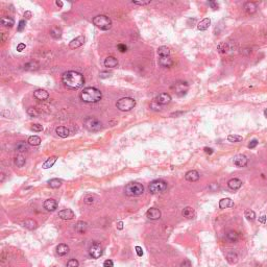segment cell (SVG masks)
<instances>
[{
  "label": "cell",
  "mask_w": 267,
  "mask_h": 267,
  "mask_svg": "<svg viewBox=\"0 0 267 267\" xmlns=\"http://www.w3.org/2000/svg\"><path fill=\"white\" fill-rule=\"evenodd\" d=\"M62 82H63L64 86L67 89L70 90H77V89L82 88L85 83V77L82 73L77 71H66L62 75Z\"/></svg>",
  "instance_id": "1"
},
{
  "label": "cell",
  "mask_w": 267,
  "mask_h": 267,
  "mask_svg": "<svg viewBox=\"0 0 267 267\" xmlns=\"http://www.w3.org/2000/svg\"><path fill=\"white\" fill-rule=\"evenodd\" d=\"M101 98L102 93L100 92V90L94 87L85 88L80 93V99L87 103H96V102L100 101Z\"/></svg>",
  "instance_id": "2"
},
{
  "label": "cell",
  "mask_w": 267,
  "mask_h": 267,
  "mask_svg": "<svg viewBox=\"0 0 267 267\" xmlns=\"http://www.w3.org/2000/svg\"><path fill=\"white\" fill-rule=\"evenodd\" d=\"M93 24L101 30H109L112 27V20L106 15H98L93 18Z\"/></svg>",
  "instance_id": "3"
},
{
  "label": "cell",
  "mask_w": 267,
  "mask_h": 267,
  "mask_svg": "<svg viewBox=\"0 0 267 267\" xmlns=\"http://www.w3.org/2000/svg\"><path fill=\"white\" fill-rule=\"evenodd\" d=\"M124 192L127 196H140L144 192V186L137 182L129 183L125 186Z\"/></svg>",
  "instance_id": "4"
},
{
  "label": "cell",
  "mask_w": 267,
  "mask_h": 267,
  "mask_svg": "<svg viewBox=\"0 0 267 267\" xmlns=\"http://www.w3.org/2000/svg\"><path fill=\"white\" fill-rule=\"evenodd\" d=\"M136 107V100L131 97H123L116 102V107L122 112H128Z\"/></svg>",
  "instance_id": "5"
},
{
  "label": "cell",
  "mask_w": 267,
  "mask_h": 267,
  "mask_svg": "<svg viewBox=\"0 0 267 267\" xmlns=\"http://www.w3.org/2000/svg\"><path fill=\"white\" fill-rule=\"evenodd\" d=\"M148 190L152 194L163 193L164 191L167 190V183L163 180H156L149 184Z\"/></svg>",
  "instance_id": "6"
},
{
  "label": "cell",
  "mask_w": 267,
  "mask_h": 267,
  "mask_svg": "<svg viewBox=\"0 0 267 267\" xmlns=\"http://www.w3.org/2000/svg\"><path fill=\"white\" fill-rule=\"evenodd\" d=\"M83 125L89 131H99L102 129V123L94 117H88L83 121Z\"/></svg>",
  "instance_id": "7"
},
{
  "label": "cell",
  "mask_w": 267,
  "mask_h": 267,
  "mask_svg": "<svg viewBox=\"0 0 267 267\" xmlns=\"http://www.w3.org/2000/svg\"><path fill=\"white\" fill-rule=\"evenodd\" d=\"M102 253H103V249H102L101 244L98 243V242H94V243L91 245L90 249H89V255L93 259L100 258L102 256Z\"/></svg>",
  "instance_id": "8"
},
{
  "label": "cell",
  "mask_w": 267,
  "mask_h": 267,
  "mask_svg": "<svg viewBox=\"0 0 267 267\" xmlns=\"http://www.w3.org/2000/svg\"><path fill=\"white\" fill-rule=\"evenodd\" d=\"M233 163L236 167L242 168V167H245L247 165V163H249V159H247L246 156H244V155H237L234 157Z\"/></svg>",
  "instance_id": "9"
},
{
  "label": "cell",
  "mask_w": 267,
  "mask_h": 267,
  "mask_svg": "<svg viewBox=\"0 0 267 267\" xmlns=\"http://www.w3.org/2000/svg\"><path fill=\"white\" fill-rule=\"evenodd\" d=\"M156 102L160 106H166V104L170 103L171 101V96L168 93H161L156 97Z\"/></svg>",
  "instance_id": "10"
},
{
  "label": "cell",
  "mask_w": 267,
  "mask_h": 267,
  "mask_svg": "<svg viewBox=\"0 0 267 267\" xmlns=\"http://www.w3.org/2000/svg\"><path fill=\"white\" fill-rule=\"evenodd\" d=\"M34 97L37 100L44 101L49 98V93H48L46 90H44V89H38V90H36L34 92Z\"/></svg>",
  "instance_id": "11"
},
{
  "label": "cell",
  "mask_w": 267,
  "mask_h": 267,
  "mask_svg": "<svg viewBox=\"0 0 267 267\" xmlns=\"http://www.w3.org/2000/svg\"><path fill=\"white\" fill-rule=\"evenodd\" d=\"M161 211L157 208H150L146 212V217L150 220H158L161 218Z\"/></svg>",
  "instance_id": "12"
},
{
  "label": "cell",
  "mask_w": 267,
  "mask_h": 267,
  "mask_svg": "<svg viewBox=\"0 0 267 267\" xmlns=\"http://www.w3.org/2000/svg\"><path fill=\"white\" fill-rule=\"evenodd\" d=\"M59 217L62 218L63 220H71L75 217V214L72 210L70 209H64L59 212Z\"/></svg>",
  "instance_id": "13"
},
{
  "label": "cell",
  "mask_w": 267,
  "mask_h": 267,
  "mask_svg": "<svg viewBox=\"0 0 267 267\" xmlns=\"http://www.w3.org/2000/svg\"><path fill=\"white\" fill-rule=\"evenodd\" d=\"M43 206H44L45 210H47V211H49V212H53L58 209V201H56L55 199L49 198L44 201Z\"/></svg>",
  "instance_id": "14"
},
{
  "label": "cell",
  "mask_w": 267,
  "mask_h": 267,
  "mask_svg": "<svg viewBox=\"0 0 267 267\" xmlns=\"http://www.w3.org/2000/svg\"><path fill=\"white\" fill-rule=\"evenodd\" d=\"M85 41H86V38L83 36H79V37L75 38V39H73L71 42H70L69 47L71 48V49H76V48H79V47L82 46V45H83Z\"/></svg>",
  "instance_id": "15"
},
{
  "label": "cell",
  "mask_w": 267,
  "mask_h": 267,
  "mask_svg": "<svg viewBox=\"0 0 267 267\" xmlns=\"http://www.w3.org/2000/svg\"><path fill=\"white\" fill-rule=\"evenodd\" d=\"M159 64L163 68H170V67L173 66V61H172L170 56H161L159 59Z\"/></svg>",
  "instance_id": "16"
},
{
  "label": "cell",
  "mask_w": 267,
  "mask_h": 267,
  "mask_svg": "<svg viewBox=\"0 0 267 267\" xmlns=\"http://www.w3.org/2000/svg\"><path fill=\"white\" fill-rule=\"evenodd\" d=\"M88 230V223L85 221H77L74 225V231L79 234H83L86 233Z\"/></svg>",
  "instance_id": "17"
},
{
  "label": "cell",
  "mask_w": 267,
  "mask_h": 267,
  "mask_svg": "<svg viewBox=\"0 0 267 267\" xmlns=\"http://www.w3.org/2000/svg\"><path fill=\"white\" fill-rule=\"evenodd\" d=\"M199 173L196 170H190L188 171L187 173L185 175V179L188 180V182H191V183H194V182H197L199 180Z\"/></svg>",
  "instance_id": "18"
},
{
  "label": "cell",
  "mask_w": 267,
  "mask_h": 267,
  "mask_svg": "<svg viewBox=\"0 0 267 267\" xmlns=\"http://www.w3.org/2000/svg\"><path fill=\"white\" fill-rule=\"evenodd\" d=\"M258 10V6H257V3L256 2H253V1H249V2H245L244 3V10L247 13V14H253L256 13Z\"/></svg>",
  "instance_id": "19"
},
{
  "label": "cell",
  "mask_w": 267,
  "mask_h": 267,
  "mask_svg": "<svg viewBox=\"0 0 267 267\" xmlns=\"http://www.w3.org/2000/svg\"><path fill=\"white\" fill-rule=\"evenodd\" d=\"M174 89H175V92L179 94V95H183V94H185L186 91L188 90V83H174Z\"/></svg>",
  "instance_id": "20"
},
{
  "label": "cell",
  "mask_w": 267,
  "mask_h": 267,
  "mask_svg": "<svg viewBox=\"0 0 267 267\" xmlns=\"http://www.w3.org/2000/svg\"><path fill=\"white\" fill-rule=\"evenodd\" d=\"M21 225L23 226V228L27 229V230H36V229L38 228V223L36 220L34 219H26L24 220L22 223H21Z\"/></svg>",
  "instance_id": "21"
},
{
  "label": "cell",
  "mask_w": 267,
  "mask_h": 267,
  "mask_svg": "<svg viewBox=\"0 0 267 267\" xmlns=\"http://www.w3.org/2000/svg\"><path fill=\"white\" fill-rule=\"evenodd\" d=\"M228 186H229V188L232 189V190H234V191L238 190V189L241 188V186H242V180H239V179H232V180H229Z\"/></svg>",
  "instance_id": "22"
},
{
  "label": "cell",
  "mask_w": 267,
  "mask_h": 267,
  "mask_svg": "<svg viewBox=\"0 0 267 267\" xmlns=\"http://www.w3.org/2000/svg\"><path fill=\"white\" fill-rule=\"evenodd\" d=\"M68 253H69V246L67 244L61 243L56 246V253H58L60 257H64V256H66Z\"/></svg>",
  "instance_id": "23"
},
{
  "label": "cell",
  "mask_w": 267,
  "mask_h": 267,
  "mask_svg": "<svg viewBox=\"0 0 267 267\" xmlns=\"http://www.w3.org/2000/svg\"><path fill=\"white\" fill-rule=\"evenodd\" d=\"M103 64H104V67H107V68H115L118 65V61L114 56H107L106 60H104Z\"/></svg>",
  "instance_id": "24"
},
{
  "label": "cell",
  "mask_w": 267,
  "mask_h": 267,
  "mask_svg": "<svg viewBox=\"0 0 267 267\" xmlns=\"http://www.w3.org/2000/svg\"><path fill=\"white\" fill-rule=\"evenodd\" d=\"M182 214H183V216L185 218H187V219H192V218L195 217V211H194V209L191 207L184 208L182 211Z\"/></svg>",
  "instance_id": "25"
},
{
  "label": "cell",
  "mask_w": 267,
  "mask_h": 267,
  "mask_svg": "<svg viewBox=\"0 0 267 267\" xmlns=\"http://www.w3.org/2000/svg\"><path fill=\"white\" fill-rule=\"evenodd\" d=\"M49 34H50V36L53 38V39L59 40V39H61L62 34H63V30H62V28L59 27V26H53V27H51Z\"/></svg>",
  "instance_id": "26"
},
{
  "label": "cell",
  "mask_w": 267,
  "mask_h": 267,
  "mask_svg": "<svg viewBox=\"0 0 267 267\" xmlns=\"http://www.w3.org/2000/svg\"><path fill=\"white\" fill-rule=\"evenodd\" d=\"M55 133L61 138H67L70 135V131L65 126H59V127L55 128Z\"/></svg>",
  "instance_id": "27"
},
{
  "label": "cell",
  "mask_w": 267,
  "mask_h": 267,
  "mask_svg": "<svg viewBox=\"0 0 267 267\" xmlns=\"http://www.w3.org/2000/svg\"><path fill=\"white\" fill-rule=\"evenodd\" d=\"M210 25H211V19H210V18H204L198 23L197 28H198V30L204 31V30H207V29L209 28Z\"/></svg>",
  "instance_id": "28"
},
{
  "label": "cell",
  "mask_w": 267,
  "mask_h": 267,
  "mask_svg": "<svg viewBox=\"0 0 267 267\" xmlns=\"http://www.w3.org/2000/svg\"><path fill=\"white\" fill-rule=\"evenodd\" d=\"M219 207L220 209H226V208H233L234 207V201L231 198H222L219 201Z\"/></svg>",
  "instance_id": "29"
},
{
  "label": "cell",
  "mask_w": 267,
  "mask_h": 267,
  "mask_svg": "<svg viewBox=\"0 0 267 267\" xmlns=\"http://www.w3.org/2000/svg\"><path fill=\"white\" fill-rule=\"evenodd\" d=\"M58 161V157L56 156H53V157H50L49 159H47L46 161L43 163V169H48V168H51L53 165L55 164V162Z\"/></svg>",
  "instance_id": "30"
},
{
  "label": "cell",
  "mask_w": 267,
  "mask_h": 267,
  "mask_svg": "<svg viewBox=\"0 0 267 267\" xmlns=\"http://www.w3.org/2000/svg\"><path fill=\"white\" fill-rule=\"evenodd\" d=\"M226 239L232 243H235L239 240V234L235 231H230L226 233Z\"/></svg>",
  "instance_id": "31"
},
{
  "label": "cell",
  "mask_w": 267,
  "mask_h": 267,
  "mask_svg": "<svg viewBox=\"0 0 267 267\" xmlns=\"http://www.w3.org/2000/svg\"><path fill=\"white\" fill-rule=\"evenodd\" d=\"M0 23H1V25L5 26V27H12L14 25L15 21L14 19L10 17H2L0 19Z\"/></svg>",
  "instance_id": "32"
},
{
  "label": "cell",
  "mask_w": 267,
  "mask_h": 267,
  "mask_svg": "<svg viewBox=\"0 0 267 267\" xmlns=\"http://www.w3.org/2000/svg\"><path fill=\"white\" fill-rule=\"evenodd\" d=\"M40 65L37 63V62H29V63H26L25 65H24V69L26 70V71H36V70L39 69Z\"/></svg>",
  "instance_id": "33"
},
{
  "label": "cell",
  "mask_w": 267,
  "mask_h": 267,
  "mask_svg": "<svg viewBox=\"0 0 267 267\" xmlns=\"http://www.w3.org/2000/svg\"><path fill=\"white\" fill-rule=\"evenodd\" d=\"M47 184H48V186H49L50 188H52V189H58V188H60L61 186H62V184H63V182H62L61 180H59V179H51V180H48Z\"/></svg>",
  "instance_id": "34"
},
{
  "label": "cell",
  "mask_w": 267,
  "mask_h": 267,
  "mask_svg": "<svg viewBox=\"0 0 267 267\" xmlns=\"http://www.w3.org/2000/svg\"><path fill=\"white\" fill-rule=\"evenodd\" d=\"M226 259H228L229 263L235 264V263H237V261H238V256H237L236 253H234L233 250H231V252H229L228 255H226Z\"/></svg>",
  "instance_id": "35"
},
{
  "label": "cell",
  "mask_w": 267,
  "mask_h": 267,
  "mask_svg": "<svg viewBox=\"0 0 267 267\" xmlns=\"http://www.w3.org/2000/svg\"><path fill=\"white\" fill-rule=\"evenodd\" d=\"M28 144L31 146H38L41 144V138L39 136H30L28 138Z\"/></svg>",
  "instance_id": "36"
},
{
  "label": "cell",
  "mask_w": 267,
  "mask_h": 267,
  "mask_svg": "<svg viewBox=\"0 0 267 267\" xmlns=\"http://www.w3.org/2000/svg\"><path fill=\"white\" fill-rule=\"evenodd\" d=\"M158 55H160V58L161 56H170V50L166 46H161L158 49Z\"/></svg>",
  "instance_id": "37"
},
{
  "label": "cell",
  "mask_w": 267,
  "mask_h": 267,
  "mask_svg": "<svg viewBox=\"0 0 267 267\" xmlns=\"http://www.w3.org/2000/svg\"><path fill=\"white\" fill-rule=\"evenodd\" d=\"M25 158L23 157V156H17V157L15 158V165L19 167V168H21V167H23L24 165H25Z\"/></svg>",
  "instance_id": "38"
},
{
  "label": "cell",
  "mask_w": 267,
  "mask_h": 267,
  "mask_svg": "<svg viewBox=\"0 0 267 267\" xmlns=\"http://www.w3.org/2000/svg\"><path fill=\"white\" fill-rule=\"evenodd\" d=\"M15 148H16V150L19 152H26V150H27V145H26V143L24 141H20V142H18L17 144H16Z\"/></svg>",
  "instance_id": "39"
},
{
  "label": "cell",
  "mask_w": 267,
  "mask_h": 267,
  "mask_svg": "<svg viewBox=\"0 0 267 267\" xmlns=\"http://www.w3.org/2000/svg\"><path fill=\"white\" fill-rule=\"evenodd\" d=\"M228 140L230 142H233V143H237V142H240L243 140V138H242L241 136H239V135H230V136L228 137Z\"/></svg>",
  "instance_id": "40"
},
{
  "label": "cell",
  "mask_w": 267,
  "mask_h": 267,
  "mask_svg": "<svg viewBox=\"0 0 267 267\" xmlns=\"http://www.w3.org/2000/svg\"><path fill=\"white\" fill-rule=\"evenodd\" d=\"M244 216L246 217V219L253 220L256 218V214H255V212H253V210H246L245 213H244Z\"/></svg>",
  "instance_id": "41"
},
{
  "label": "cell",
  "mask_w": 267,
  "mask_h": 267,
  "mask_svg": "<svg viewBox=\"0 0 267 267\" xmlns=\"http://www.w3.org/2000/svg\"><path fill=\"white\" fill-rule=\"evenodd\" d=\"M79 262L76 259H70L66 265V267H79Z\"/></svg>",
  "instance_id": "42"
},
{
  "label": "cell",
  "mask_w": 267,
  "mask_h": 267,
  "mask_svg": "<svg viewBox=\"0 0 267 267\" xmlns=\"http://www.w3.org/2000/svg\"><path fill=\"white\" fill-rule=\"evenodd\" d=\"M27 114L30 116V117H38V116H39V112H38L37 109H34V107H28Z\"/></svg>",
  "instance_id": "43"
},
{
  "label": "cell",
  "mask_w": 267,
  "mask_h": 267,
  "mask_svg": "<svg viewBox=\"0 0 267 267\" xmlns=\"http://www.w3.org/2000/svg\"><path fill=\"white\" fill-rule=\"evenodd\" d=\"M31 129H32L34 131H37V133H39V131H43V126H42L41 124H39V123H34V124H32Z\"/></svg>",
  "instance_id": "44"
},
{
  "label": "cell",
  "mask_w": 267,
  "mask_h": 267,
  "mask_svg": "<svg viewBox=\"0 0 267 267\" xmlns=\"http://www.w3.org/2000/svg\"><path fill=\"white\" fill-rule=\"evenodd\" d=\"M25 25H26L25 20H21L20 22H19V24H18L17 30H18V31H23L24 28H25Z\"/></svg>",
  "instance_id": "45"
},
{
  "label": "cell",
  "mask_w": 267,
  "mask_h": 267,
  "mask_svg": "<svg viewBox=\"0 0 267 267\" xmlns=\"http://www.w3.org/2000/svg\"><path fill=\"white\" fill-rule=\"evenodd\" d=\"M117 48H118V50H119L121 53H124V52L127 51V46H126L125 44H118Z\"/></svg>",
  "instance_id": "46"
},
{
  "label": "cell",
  "mask_w": 267,
  "mask_h": 267,
  "mask_svg": "<svg viewBox=\"0 0 267 267\" xmlns=\"http://www.w3.org/2000/svg\"><path fill=\"white\" fill-rule=\"evenodd\" d=\"M258 140L257 139H253V140H252V141L249 142V148H250V149H253V148H255L256 146H257L258 145Z\"/></svg>",
  "instance_id": "47"
},
{
  "label": "cell",
  "mask_w": 267,
  "mask_h": 267,
  "mask_svg": "<svg viewBox=\"0 0 267 267\" xmlns=\"http://www.w3.org/2000/svg\"><path fill=\"white\" fill-rule=\"evenodd\" d=\"M103 267H114V262L112 260H106L103 262Z\"/></svg>",
  "instance_id": "48"
},
{
  "label": "cell",
  "mask_w": 267,
  "mask_h": 267,
  "mask_svg": "<svg viewBox=\"0 0 267 267\" xmlns=\"http://www.w3.org/2000/svg\"><path fill=\"white\" fill-rule=\"evenodd\" d=\"M110 76H111L110 72L102 71V72H100V73H99V77H100V79H107V77H110Z\"/></svg>",
  "instance_id": "49"
},
{
  "label": "cell",
  "mask_w": 267,
  "mask_h": 267,
  "mask_svg": "<svg viewBox=\"0 0 267 267\" xmlns=\"http://www.w3.org/2000/svg\"><path fill=\"white\" fill-rule=\"evenodd\" d=\"M208 5H210L213 10H218V3L215 1H209L208 2Z\"/></svg>",
  "instance_id": "50"
},
{
  "label": "cell",
  "mask_w": 267,
  "mask_h": 267,
  "mask_svg": "<svg viewBox=\"0 0 267 267\" xmlns=\"http://www.w3.org/2000/svg\"><path fill=\"white\" fill-rule=\"evenodd\" d=\"M25 47H26V45L24 44V43H20V44H18V46H17V51L18 52H21V51H23L24 49H25Z\"/></svg>",
  "instance_id": "51"
},
{
  "label": "cell",
  "mask_w": 267,
  "mask_h": 267,
  "mask_svg": "<svg viewBox=\"0 0 267 267\" xmlns=\"http://www.w3.org/2000/svg\"><path fill=\"white\" fill-rule=\"evenodd\" d=\"M135 249H136V253H137V255H138V257H142V256H143V249H142V247L136 246V247H135Z\"/></svg>",
  "instance_id": "52"
},
{
  "label": "cell",
  "mask_w": 267,
  "mask_h": 267,
  "mask_svg": "<svg viewBox=\"0 0 267 267\" xmlns=\"http://www.w3.org/2000/svg\"><path fill=\"white\" fill-rule=\"evenodd\" d=\"M131 2L136 5H145V4L150 3V1H131Z\"/></svg>",
  "instance_id": "53"
},
{
  "label": "cell",
  "mask_w": 267,
  "mask_h": 267,
  "mask_svg": "<svg viewBox=\"0 0 267 267\" xmlns=\"http://www.w3.org/2000/svg\"><path fill=\"white\" fill-rule=\"evenodd\" d=\"M180 267H191V263L189 260H185L184 262L180 264Z\"/></svg>",
  "instance_id": "54"
},
{
  "label": "cell",
  "mask_w": 267,
  "mask_h": 267,
  "mask_svg": "<svg viewBox=\"0 0 267 267\" xmlns=\"http://www.w3.org/2000/svg\"><path fill=\"white\" fill-rule=\"evenodd\" d=\"M259 222L262 223V225H264V223L266 222V216H265V215H262L261 217H259Z\"/></svg>",
  "instance_id": "55"
},
{
  "label": "cell",
  "mask_w": 267,
  "mask_h": 267,
  "mask_svg": "<svg viewBox=\"0 0 267 267\" xmlns=\"http://www.w3.org/2000/svg\"><path fill=\"white\" fill-rule=\"evenodd\" d=\"M116 226H117L118 230H122L123 229V221H118V222L116 223Z\"/></svg>",
  "instance_id": "56"
},
{
  "label": "cell",
  "mask_w": 267,
  "mask_h": 267,
  "mask_svg": "<svg viewBox=\"0 0 267 267\" xmlns=\"http://www.w3.org/2000/svg\"><path fill=\"white\" fill-rule=\"evenodd\" d=\"M204 152L208 153V155H212V153H213V149H212V148H210V147H204Z\"/></svg>",
  "instance_id": "57"
},
{
  "label": "cell",
  "mask_w": 267,
  "mask_h": 267,
  "mask_svg": "<svg viewBox=\"0 0 267 267\" xmlns=\"http://www.w3.org/2000/svg\"><path fill=\"white\" fill-rule=\"evenodd\" d=\"M24 17H25V19H30L31 18V12H29V10H27V12L24 13Z\"/></svg>",
  "instance_id": "58"
},
{
  "label": "cell",
  "mask_w": 267,
  "mask_h": 267,
  "mask_svg": "<svg viewBox=\"0 0 267 267\" xmlns=\"http://www.w3.org/2000/svg\"><path fill=\"white\" fill-rule=\"evenodd\" d=\"M6 260V253H2V256H1V262L4 263V261Z\"/></svg>",
  "instance_id": "59"
},
{
  "label": "cell",
  "mask_w": 267,
  "mask_h": 267,
  "mask_svg": "<svg viewBox=\"0 0 267 267\" xmlns=\"http://www.w3.org/2000/svg\"><path fill=\"white\" fill-rule=\"evenodd\" d=\"M1 115L3 116V117H4L5 115H6V117H9V116H10V112H9V111H2Z\"/></svg>",
  "instance_id": "60"
},
{
  "label": "cell",
  "mask_w": 267,
  "mask_h": 267,
  "mask_svg": "<svg viewBox=\"0 0 267 267\" xmlns=\"http://www.w3.org/2000/svg\"><path fill=\"white\" fill-rule=\"evenodd\" d=\"M1 36H2V40H1V41H2V42H5V40H6V38H7L6 32H3V34H2Z\"/></svg>",
  "instance_id": "61"
},
{
  "label": "cell",
  "mask_w": 267,
  "mask_h": 267,
  "mask_svg": "<svg viewBox=\"0 0 267 267\" xmlns=\"http://www.w3.org/2000/svg\"><path fill=\"white\" fill-rule=\"evenodd\" d=\"M55 4L58 5L59 7H63V2L60 1V0H58V1H55Z\"/></svg>",
  "instance_id": "62"
},
{
  "label": "cell",
  "mask_w": 267,
  "mask_h": 267,
  "mask_svg": "<svg viewBox=\"0 0 267 267\" xmlns=\"http://www.w3.org/2000/svg\"><path fill=\"white\" fill-rule=\"evenodd\" d=\"M4 180V174L1 173V180H0V182H3Z\"/></svg>",
  "instance_id": "63"
},
{
  "label": "cell",
  "mask_w": 267,
  "mask_h": 267,
  "mask_svg": "<svg viewBox=\"0 0 267 267\" xmlns=\"http://www.w3.org/2000/svg\"><path fill=\"white\" fill-rule=\"evenodd\" d=\"M264 115H265V117L267 118V109H266L265 111H264Z\"/></svg>",
  "instance_id": "64"
}]
</instances>
